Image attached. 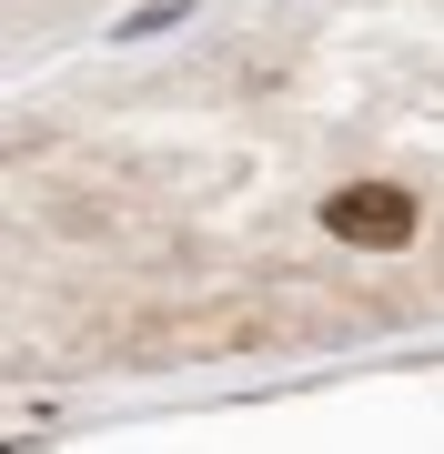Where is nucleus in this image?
<instances>
[{"label": "nucleus", "instance_id": "nucleus-1", "mask_svg": "<svg viewBox=\"0 0 444 454\" xmlns=\"http://www.w3.org/2000/svg\"><path fill=\"white\" fill-rule=\"evenodd\" d=\"M414 223H425V212H414L404 182H344V192H323V232L354 243V253H404Z\"/></svg>", "mask_w": 444, "mask_h": 454}]
</instances>
